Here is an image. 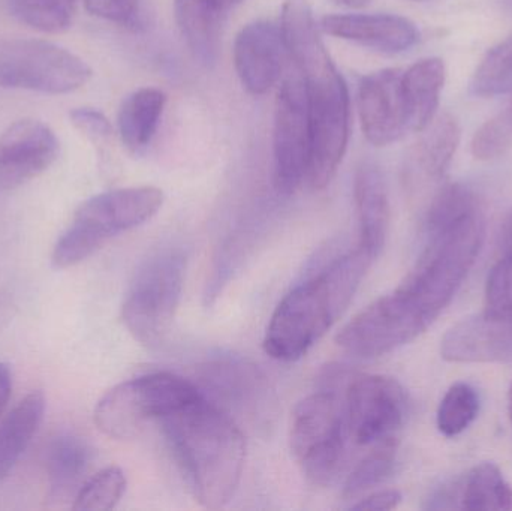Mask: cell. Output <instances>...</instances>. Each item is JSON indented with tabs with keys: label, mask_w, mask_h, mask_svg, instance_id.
<instances>
[{
	"label": "cell",
	"mask_w": 512,
	"mask_h": 511,
	"mask_svg": "<svg viewBox=\"0 0 512 511\" xmlns=\"http://www.w3.org/2000/svg\"><path fill=\"white\" fill-rule=\"evenodd\" d=\"M84 5L102 20L128 27L137 24L138 0H84Z\"/></svg>",
	"instance_id": "34"
},
{
	"label": "cell",
	"mask_w": 512,
	"mask_h": 511,
	"mask_svg": "<svg viewBox=\"0 0 512 511\" xmlns=\"http://www.w3.org/2000/svg\"><path fill=\"white\" fill-rule=\"evenodd\" d=\"M312 129L303 78L289 77L277 92L274 108V185L282 194H294L309 177Z\"/></svg>",
	"instance_id": "12"
},
{
	"label": "cell",
	"mask_w": 512,
	"mask_h": 511,
	"mask_svg": "<svg viewBox=\"0 0 512 511\" xmlns=\"http://www.w3.org/2000/svg\"><path fill=\"white\" fill-rule=\"evenodd\" d=\"M508 414H510L511 426H512V384L510 387V393H508Z\"/></svg>",
	"instance_id": "41"
},
{
	"label": "cell",
	"mask_w": 512,
	"mask_h": 511,
	"mask_svg": "<svg viewBox=\"0 0 512 511\" xmlns=\"http://www.w3.org/2000/svg\"><path fill=\"white\" fill-rule=\"evenodd\" d=\"M167 96L155 87L135 90L123 101L117 117V128L123 146L132 153L149 147L164 114Z\"/></svg>",
	"instance_id": "23"
},
{
	"label": "cell",
	"mask_w": 512,
	"mask_h": 511,
	"mask_svg": "<svg viewBox=\"0 0 512 511\" xmlns=\"http://www.w3.org/2000/svg\"><path fill=\"white\" fill-rule=\"evenodd\" d=\"M472 95L480 98L512 92V36L489 50L471 81Z\"/></svg>",
	"instance_id": "30"
},
{
	"label": "cell",
	"mask_w": 512,
	"mask_h": 511,
	"mask_svg": "<svg viewBox=\"0 0 512 511\" xmlns=\"http://www.w3.org/2000/svg\"><path fill=\"white\" fill-rule=\"evenodd\" d=\"M186 257L168 249L150 257L135 275L122 308V320L135 341L161 344L173 326L182 300Z\"/></svg>",
	"instance_id": "8"
},
{
	"label": "cell",
	"mask_w": 512,
	"mask_h": 511,
	"mask_svg": "<svg viewBox=\"0 0 512 511\" xmlns=\"http://www.w3.org/2000/svg\"><path fill=\"white\" fill-rule=\"evenodd\" d=\"M417 144L414 177L420 185H435L444 179L460 143V128L450 114L435 117Z\"/></svg>",
	"instance_id": "24"
},
{
	"label": "cell",
	"mask_w": 512,
	"mask_h": 511,
	"mask_svg": "<svg viewBox=\"0 0 512 511\" xmlns=\"http://www.w3.org/2000/svg\"><path fill=\"white\" fill-rule=\"evenodd\" d=\"M322 32L384 54L408 51L420 41L417 26L394 14H337L321 21Z\"/></svg>",
	"instance_id": "18"
},
{
	"label": "cell",
	"mask_w": 512,
	"mask_h": 511,
	"mask_svg": "<svg viewBox=\"0 0 512 511\" xmlns=\"http://www.w3.org/2000/svg\"><path fill=\"white\" fill-rule=\"evenodd\" d=\"M343 390L351 443L369 449L397 438L409 413L408 395L400 383L384 375L351 374Z\"/></svg>",
	"instance_id": "11"
},
{
	"label": "cell",
	"mask_w": 512,
	"mask_h": 511,
	"mask_svg": "<svg viewBox=\"0 0 512 511\" xmlns=\"http://www.w3.org/2000/svg\"><path fill=\"white\" fill-rule=\"evenodd\" d=\"M17 314V303L9 293H0V330L5 329Z\"/></svg>",
	"instance_id": "38"
},
{
	"label": "cell",
	"mask_w": 512,
	"mask_h": 511,
	"mask_svg": "<svg viewBox=\"0 0 512 511\" xmlns=\"http://www.w3.org/2000/svg\"><path fill=\"white\" fill-rule=\"evenodd\" d=\"M72 125L93 143H104L113 137L110 120L95 108H75L69 114Z\"/></svg>",
	"instance_id": "35"
},
{
	"label": "cell",
	"mask_w": 512,
	"mask_h": 511,
	"mask_svg": "<svg viewBox=\"0 0 512 511\" xmlns=\"http://www.w3.org/2000/svg\"><path fill=\"white\" fill-rule=\"evenodd\" d=\"M445 84V65L438 57L420 60L403 71L402 87L409 131L424 132L435 120Z\"/></svg>",
	"instance_id": "22"
},
{
	"label": "cell",
	"mask_w": 512,
	"mask_h": 511,
	"mask_svg": "<svg viewBox=\"0 0 512 511\" xmlns=\"http://www.w3.org/2000/svg\"><path fill=\"white\" fill-rule=\"evenodd\" d=\"M397 449H399L397 438L369 447V452L355 465L346 479L343 497L352 500L387 480L396 467Z\"/></svg>",
	"instance_id": "27"
},
{
	"label": "cell",
	"mask_w": 512,
	"mask_h": 511,
	"mask_svg": "<svg viewBox=\"0 0 512 511\" xmlns=\"http://www.w3.org/2000/svg\"><path fill=\"white\" fill-rule=\"evenodd\" d=\"M502 245H504L505 254H512V213L505 222L504 236H502Z\"/></svg>",
	"instance_id": "39"
},
{
	"label": "cell",
	"mask_w": 512,
	"mask_h": 511,
	"mask_svg": "<svg viewBox=\"0 0 512 511\" xmlns=\"http://www.w3.org/2000/svg\"><path fill=\"white\" fill-rule=\"evenodd\" d=\"M201 392H209L222 410L237 411L251 419H261L270 411L271 392L267 378L256 366L239 359H221L201 368ZM231 416V414H230Z\"/></svg>",
	"instance_id": "15"
},
{
	"label": "cell",
	"mask_w": 512,
	"mask_h": 511,
	"mask_svg": "<svg viewBox=\"0 0 512 511\" xmlns=\"http://www.w3.org/2000/svg\"><path fill=\"white\" fill-rule=\"evenodd\" d=\"M59 156V140L39 120L12 123L0 135V189H15L47 171Z\"/></svg>",
	"instance_id": "14"
},
{
	"label": "cell",
	"mask_w": 512,
	"mask_h": 511,
	"mask_svg": "<svg viewBox=\"0 0 512 511\" xmlns=\"http://www.w3.org/2000/svg\"><path fill=\"white\" fill-rule=\"evenodd\" d=\"M411 2H427V0H411Z\"/></svg>",
	"instance_id": "42"
},
{
	"label": "cell",
	"mask_w": 512,
	"mask_h": 511,
	"mask_svg": "<svg viewBox=\"0 0 512 511\" xmlns=\"http://www.w3.org/2000/svg\"><path fill=\"white\" fill-rule=\"evenodd\" d=\"M355 206L360 224V242L373 258H378L390 227V200L387 183L378 165L366 162L355 176Z\"/></svg>",
	"instance_id": "20"
},
{
	"label": "cell",
	"mask_w": 512,
	"mask_h": 511,
	"mask_svg": "<svg viewBox=\"0 0 512 511\" xmlns=\"http://www.w3.org/2000/svg\"><path fill=\"white\" fill-rule=\"evenodd\" d=\"M484 302L490 314L512 315V254H504L490 270Z\"/></svg>",
	"instance_id": "33"
},
{
	"label": "cell",
	"mask_w": 512,
	"mask_h": 511,
	"mask_svg": "<svg viewBox=\"0 0 512 511\" xmlns=\"http://www.w3.org/2000/svg\"><path fill=\"white\" fill-rule=\"evenodd\" d=\"M92 69L81 57L42 39H0V89L63 95L81 89Z\"/></svg>",
	"instance_id": "9"
},
{
	"label": "cell",
	"mask_w": 512,
	"mask_h": 511,
	"mask_svg": "<svg viewBox=\"0 0 512 511\" xmlns=\"http://www.w3.org/2000/svg\"><path fill=\"white\" fill-rule=\"evenodd\" d=\"M400 503H402V494L394 489H387V491H378L367 495L363 500L352 504L351 509L387 511L396 509Z\"/></svg>",
	"instance_id": "36"
},
{
	"label": "cell",
	"mask_w": 512,
	"mask_h": 511,
	"mask_svg": "<svg viewBox=\"0 0 512 511\" xmlns=\"http://www.w3.org/2000/svg\"><path fill=\"white\" fill-rule=\"evenodd\" d=\"M45 396L41 390L29 393L0 423V482L11 473L41 426Z\"/></svg>",
	"instance_id": "25"
},
{
	"label": "cell",
	"mask_w": 512,
	"mask_h": 511,
	"mask_svg": "<svg viewBox=\"0 0 512 511\" xmlns=\"http://www.w3.org/2000/svg\"><path fill=\"white\" fill-rule=\"evenodd\" d=\"M333 3L349 9H363L366 6L372 5L373 0H333Z\"/></svg>",
	"instance_id": "40"
},
{
	"label": "cell",
	"mask_w": 512,
	"mask_h": 511,
	"mask_svg": "<svg viewBox=\"0 0 512 511\" xmlns=\"http://www.w3.org/2000/svg\"><path fill=\"white\" fill-rule=\"evenodd\" d=\"M286 51L282 30L270 21H254L234 42V65L251 95H265L282 77Z\"/></svg>",
	"instance_id": "17"
},
{
	"label": "cell",
	"mask_w": 512,
	"mask_h": 511,
	"mask_svg": "<svg viewBox=\"0 0 512 511\" xmlns=\"http://www.w3.org/2000/svg\"><path fill=\"white\" fill-rule=\"evenodd\" d=\"M426 231V248L397 288L433 323L450 305L483 248L486 219L477 194L460 183L439 188L426 213Z\"/></svg>",
	"instance_id": "2"
},
{
	"label": "cell",
	"mask_w": 512,
	"mask_h": 511,
	"mask_svg": "<svg viewBox=\"0 0 512 511\" xmlns=\"http://www.w3.org/2000/svg\"><path fill=\"white\" fill-rule=\"evenodd\" d=\"M480 413V395L468 383H456L447 390L438 414L436 425L445 437H459L471 428Z\"/></svg>",
	"instance_id": "29"
},
{
	"label": "cell",
	"mask_w": 512,
	"mask_h": 511,
	"mask_svg": "<svg viewBox=\"0 0 512 511\" xmlns=\"http://www.w3.org/2000/svg\"><path fill=\"white\" fill-rule=\"evenodd\" d=\"M20 23L42 33H62L71 26L77 0H8Z\"/></svg>",
	"instance_id": "28"
},
{
	"label": "cell",
	"mask_w": 512,
	"mask_h": 511,
	"mask_svg": "<svg viewBox=\"0 0 512 511\" xmlns=\"http://www.w3.org/2000/svg\"><path fill=\"white\" fill-rule=\"evenodd\" d=\"M460 509L511 511L512 488L495 464L484 462L469 471L459 491Z\"/></svg>",
	"instance_id": "26"
},
{
	"label": "cell",
	"mask_w": 512,
	"mask_h": 511,
	"mask_svg": "<svg viewBox=\"0 0 512 511\" xmlns=\"http://www.w3.org/2000/svg\"><path fill=\"white\" fill-rule=\"evenodd\" d=\"M400 69L372 72L358 86V113L364 137L376 147L390 146L409 131Z\"/></svg>",
	"instance_id": "13"
},
{
	"label": "cell",
	"mask_w": 512,
	"mask_h": 511,
	"mask_svg": "<svg viewBox=\"0 0 512 511\" xmlns=\"http://www.w3.org/2000/svg\"><path fill=\"white\" fill-rule=\"evenodd\" d=\"M159 422L198 503L227 506L245 468V435L236 420L203 393Z\"/></svg>",
	"instance_id": "3"
},
{
	"label": "cell",
	"mask_w": 512,
	"mask_h": 511,
	"mask_svg": "<svg viewBox=\"0 0 512 511\" xmlns=\"http://www.w3.org/2000/svg\"><path fill=\"white\" fill-rule=\"evenodd\" d=\"M126 476L122 468L108 467L90 477L74 498L72 509L77 511L113 510L126 491Z\"/></svg>",
	"instance_id": "31"
},
{
	"label": "cell",
	"mask_w": 512,
	"mask_h": 511,
	"mask_svg": "<svg viewBox=\"0 0 512 511\" xmlns=\"http://www.w3.org/2000/svg\"><path fill=\"white\" fill-rule=\"evenodd\" d=\"M12 392V371L6 363L0 362V416L8 407Z\"/></svg>",
	"instance_id": "37"
},
{
	"label": "cell",
	"mask_w": 512,
	"mask_h": 511,
	"mask_svg": "<svg viewBox=\"0 0 512 511\" xmlns=\"http://www.w3.org/2000/svg\"><path fill=\"white\" fill-rule=\"evenodd\" d=\"M432 321L399 288L355 315L336 336L346 353L363 359L385 356L423 335Z\"/></svg>",
	"instance_id": "10"
},
{
	"label": "cell",
	"mask_w": 512,
	"mask_h": 511,
	"mask_svg": "<svg viewBox=\"0 0 512 511\" xmlns=\"http://www.w3.org/2000/svg\"><path fill=\"white\" fill-rule=\"evenodd\" d=\"M243 2L245 0H176L177 26L200 63L215 65L225 21Z\"/></svg>",
	"instance_id": "19"
},
{
	"label": "cell",
	"mask_w": 512,
	"mask_h": 511,
	"mask_svg": "<svg viewBox=\"0 0 512 511\" xmlns=\"http://www.w3.org/2000/svg\"><path fill=\"white\" fill-rule=\"evenodd\" d=\"M203 396L200 387L170 372L125 381L102 396L95 408L96 426L114 440L138 437L152 420H162Z\"/></svg>",
	"instance_id": "7"
},
{
	"label": "cell",
	"mask_w": 512,
	"mask_h": 511,
	"mask_svg": "<svg viewBox=\"0 0 512 511\" xmlns=\"http://www.w3.org/2000/svg\"><path fill=\"white\" fill-rule=\"evenodd\" d=\"M291 452L307 482L327 488L339 479L351 441L339 390L324 389L300 402L292 414Z\"/></svg>",
	"instance_id": "6"
},
{
	"label": "cell",
	"mask_w": 512,
	"mask_h": 511,
	"mask_svg": "<svg viewBox=\"0 0 512 511\" xmlns=\"http://www.w3.org/2000/svg\"><path fill=\"white\" fill-rule=\"evenodd\" d=\"M283 41L306 87L312 129L309 179L324 189L336 176L349 143L351 99L348 86L319 35L309 0H286L282 8Z\"/></svg>",
	"instance_id": "1"
},
{
	"label": "cell",
	"mask_w": 512,
	"mask_h": 511,
	"mask_svg": "<svg viewBox=\"0 0 512 511\" xmlns=\"http://www.w3.org/2000/svg\"><path fill=\"white\" fill-rule=\"evenodd\" d=\"M441 356L451 363L512 365V315L484 311L459 321L442 338Z\"/></svg>",
	"instance_id": "16"
},
{
	"label": "cell",
	"mask_w": 512,
	"mask_h": 511,
	"mask_svg": "<svg viewBox=\"0 0 512 511\" xmlns=\"http://www.w3.org/2000/svg\"><path fill=\"white\" fill-rule=\"evenodd\" d=\"M373 261L358 245L286 294L268 323L265 353L279 362L306 356L348 308Z\"/></svg>",
	"instance_id": "4"
},
{
	"label": "cell",
	"mask_w": 512,
	"mask_h": 511,
	"mask_svg": "<svg viewBox=\"0 0 512 511\" xmlns=\"http://www.w3.org/2000/svg\"><path fill=\"white\" fill-rule=\"evenodd\" d=\"M92 462V450L83 438L72 434H60L48 444L45 452L50 497L68 500L80 491L86 482Z\"/></svg>",
	"instance_id": "21"
},
{
	"label": "cell",
	"mask_w": 512,
	"mask_h": 511,
	"mask_svg": "<svg viewBox=\"0 0 512 511\" xmlns=\"http://www.w3.org/2000/svg\"><path fill=\"white\" fill-rule=\"evenodd\" d=\"M512 149V101L501 113L484 123L472 140V153L480 161L504 156Z\"/></svg>",
	"instance_id": "32"
},
{
	"label": "cell",
	"mask_w": 512,
	"mask_h": 511,
	"mask_svg": "<svg viewBox=\"0 0 512 511\" xmlns=\"http://www.w3.org/2000/svg\"><path fill=\"white\" fill-rule=\"evenodd\" d=\"M164 192L155 186L114 189L81 204L51 255L56 269H69L98 252L108 240L146 224L161 210Z\"/></svg>",
	"instance_id": "5"
}]
</instances>
